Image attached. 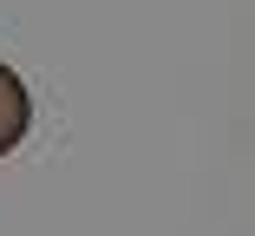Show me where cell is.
Returning a JSON list of instances; mask_svg holds the SVG:
<instances>
[{
  "mask_svg": "<svg viewBox=\"0 0 255 236\" xmlns=\"http://www.w3.org/2000/svg\"><path fill=\"white\" fill-rule=\"evenodd\" d=\"M26 131H33V92H26V79H20L7 59H0V158L20 151Z\"/></svg>",
  "mask_w": 255,
  "mask_h": 236,
  "instance_id": "6da1fadb",
  "label": "cell"
}]
</instances>
